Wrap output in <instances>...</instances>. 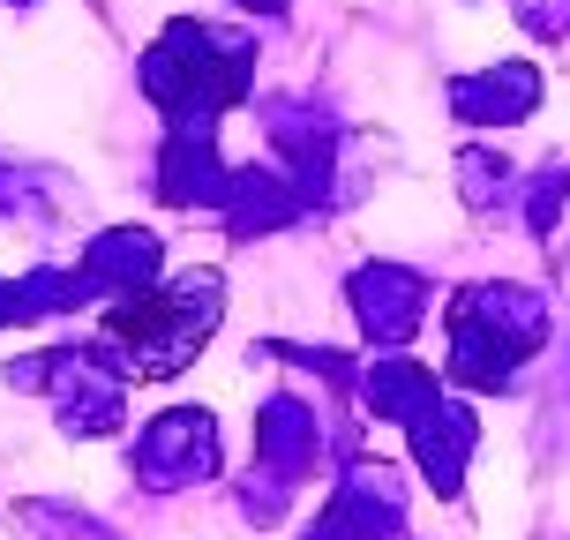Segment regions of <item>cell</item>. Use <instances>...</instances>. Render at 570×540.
Here are the masks:
<instances>
[{
	"instance_id": "obj_3",
	"label": "cell",
	"mask_w": 570,
	"mask_h": 540,
	"mask_svg": "<svg viewBox=\"0 0 570 540\" xmlns=\"http://www.w3.org/2000/svg\"><path fill=\"white\" fill-rule=\"evenodd\" d=\"M0 315H16V285H0Z\"/></svg>"
},
{
	"instance_id": "obj_4",
	"label": "cell",
	"mask_w": 570,
	"mask_h": 540,
	"mask_svg": "<svg viewBox=\"0 0 570 540\" xmlns=\"http://www.w3.org/2000/svg\"><path fill=\"white\" fill-rule=\"evenodd\" d=\"M248 8H278V0H248Z\"/></svg>"
},
{
	"instance_id": "obj_1",
	"label": "cell",
	"mask_w": 570,
	"mask_h": 540,
	"mask_svg": "<svg viewBox=\"0 0 570 540\" xmlns=\"http://www.w3.org/2000/svg\"><path fill=\"white\" fill-rule=\"evenodd\" d=\"M210 323H218V278H180L166 293H120V308L106 315V345L136 375H173L210 338Z\"/></svg>"
},
{
	"instance_id": "obj_2",
	"label": "cell",
	"mask_w": 570,
	"mask_h": 540,
	"mask_svg": "<svg viewBox=\"0 0 570 540\" xmlns=\"http://www.w3.org/2000/svg\"><path fill=\"white\" fill-rule=\"evenodd\" d=\"M142 84L158 90L166 106H196V98H233V90L248 84V53H210V38H203L196 23L166 30V46L150 53V68H142Z\"/></svg>"
}]
</instances>
